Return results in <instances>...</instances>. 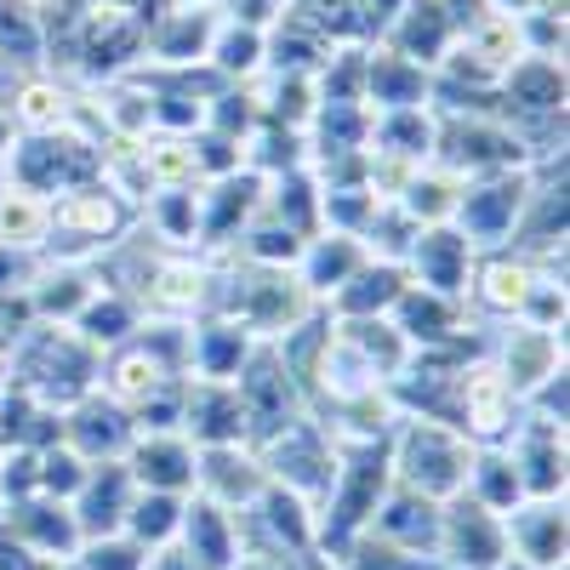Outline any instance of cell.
<instances>
[{"instance_id": "6da1fadb", "label": "cell", "mask_w": 570, "mask_h": 570, "mask_svg": "<svg viewBox=\"0 0 570 570\" xmlns=\"http://www.w3.org/2000/svg\"><path fill=\"white\" fill-rule=\"evenodd\" d=\"M98 365H104V354L91 348L75 325L29 320L12 337V383L58 416L69 405H80L86 394H98Z\"/></svg>"}, {"instance_id": "7a4b0ae2", "label": "cell", "mask_w": 570, "mask_h": 570, "mask_svg": "<svg viewBox=\"0 0 570 570\" xmlns=\"http://www.w3.org/2000/svg\"><path fill=\"white\" fill-rule=\"evenodd\" d=\"M468 462L473 445L462 428L451 422H428V416H400L389 434V468L394 485L422 497V502H451L468 491Z\"/></svg>"}, {"instance_id": "3957f363", "label": "cell", "mask_w": 570, "mask_h": 570, "mask_svg": "<svg viewBox=\"0 0 570 570\" xmlns=\"http://www.w3.org/2000/svg\"><path fill=\"white\" fill-rule=\"evenodd\" d=\"M12 188H29L40 200H58L80 183H98L104 171V142L91 126H63V131H35V137H18L12 131V149L0 160Z\"/></svg>"}, {"instance_id": "277c9868", "label": "cell", "mask_w": 570, "mask_h": 570, "mask_svg": "<svg viewBox=\"0 0 570 570\" xmlns=\"http://www.w3.org/2000/svg\"><path fill=\"white\" fill-rule=\"evenodd\" d=\"M252 451L263 456L268 485L303 497V502L314 508V519H320L331 485H337V468H343V445L331 440V428L308 411V416H297L292 428H279L274 440H263V445H252Z\"/></svg>"}, {"instance_id": "5b68a950", "label": "cell", "mask_w": 570, "mask_h": 570, "mask_svg": "<svg viewBox=\"0 0 570 570\" xmlns=\"http://www.w3.org/2000/svg\"><path fill=\"white\" fill-rule=\"evenodd\" d=\"M137 223V212L115 195L109 183H80L52 200V246L46 257H86L98 263L120 234Z\"/></svg>"}, {"instance_id": "8992f818", "label": "cell", "mask_w": 570, "mask_h": 570, "mask_svg": "<svg viewBox=\"0 0 570 570\" xmlns=\"http://www.w3.org/2000/svg\"><path fill=\"white\" fill-rule=\"evenodd\" d=\"M234 394H240V405H246V445H263V440L279 434V428L308 416L303 383L292 376V365L279 360L274 343L252 348V360L240 365V376H234Z\"/></svg>"}, {"instance_id": "52a82bcc", "label": "cell", "mask_w": 570, "mask_h": 570, "mask_svg": "<svg viewBox=\"0 0 570 570\" xmlns=\"http://www.w3.org/2000/svg\"><path fill=\"white\" fill-rule=\"evenodd\" d=\"M525 200H531V166H525V171L468 177L451 228L462 234L473 252H502V246H513V228H519V212H525Z\"/></svg>"}, {"instance_id": "ba28073f", "label": "cell", "mask_w": 570, "mask_h": 570, "mask_svg": "<svg viewBox=\"0 0 570 570\" xmlns=\"http://www.w3.org/2000/svg\"><path fill=\"white\" fill-rule=\"evenodd\" d=\"M531 285H537V263H531L525 252H513V246H502V252H480V257H473V268H468L462 308H468L473 320L508 325V320L525 314Z\"/></svg>"}, {"instance_id": "9c48e42d", "label": "cell", "mask_w": 570, "mask_h": 570, "mask_svg": "<svg viewBox=\"0 0 570 570\" xmlns=\"http://www.w3.org/2000/svg\"><path fill=\"white\" fill-rule=\"evenodd\" d=\"M491 365L502 371V383L525 400L537 394L548 376L564 371V331H542V325H525V320H508L491 331Z\"/></svg>"}, {"instance_id": "30bf717a", "label": "cell", "mask_w": 570, "mask_h": 570, "mask_svg": "<svg viewBox=\"0 0 570 570\" xmlns=\"http://www.w3.org/2000/svg\"><path fill=\"white\" fill-rule=\"evenodd\" d=\"M508 559L502 513L480 508L473 497L440 502V564L445 570H497Z\"/></svg>"}, {"instance_id": "8fae6325", "label": "cell", "mask_w": 570, "mask_h": 570, "mask_svg": "<svg viewBox=\"0 0 570 570\" xmlns=\"http://www.w3.org/2000/svg\"><path fill=\"white\" fill-rule=\"evenodd\" d=\"M98 292H104L98 263H86V257H35L23 303H29V320H40V325H75L80 308Z\"/></svg>"}, {"instance_id": "7c38bea8", "label": "cell", "mask_w": 570, "mask_h": 570, "mask_svg": "<svg viewBox=\"0 0 570 570\" xmlns=\"http://www.w3.org/2000/svg\"><path fill=\"white\" fill-rule=\"evenodd\" d=\"M212 297V268L195 252H160L137 285V308L149 320H195Z\"/></svg>"}, {"instance_id": "4fadbf2b", "label": "cell", "mask_w": 570, "mask_h": 570, "mask_svg": "<svg viewBox=\"0 0 570 570\" xmlns=\"http://www.w3.org/2000/svg\"><path fill=\"white\" fill-rule=\"evenodd\" d=\"M513 473H519V497L525 502H553L564 497V428L537 422V416H519V428L502 440Z\"/></svg>"}, {"instance_id": "5bb4252c", "label": "cell", "mask_w": 570, "mask_h": 570, "mask_svg": "<svg viewBox=\"0 0 570 570\" xmlns=\"http://www.w3.org/2000/svg\"><path fill=\"white\" fill-rule=\"evenodd\" d=\"M195 440L183 428H137L131 451L120 456L137 491H171V497H195Z\"/></svg>"}, {"instance_id": "9a60e30c", "label": "cell", "mask_w": 570, "mask_h": 570, "mask_svg": "<svg viewBox=\"0 0 570 570\" xmlns=\"http://www.w3.org/2000/svg\"><path fill=\"white\" fill-rule=\"evenodd\" d=\"M0 537L18 542L35 559H75L80 553V525L69 502L52 497H23V502H0Z\"/></svg>"}, {"instance_id": "2e32d148", "label": "cell", "mask_w": 570, "mask_h": 570, "mask_svg": "<svg viewBox=\"0 0 570 570\" xmlns=\"http://www.w3.org/2000/svg\"><path fill=\"white\" fill-rule=\"evenodd\" d=\"M473 257H480V252H473L451 223H440V228H422V234H416L400 268H405L411 285H422V292H440V297H456V303H462Z\"/></svg>"}, {"instance_id": "e0dca14e", "label": "cell", "mask_w": 570, "mask_h": 570, "mask_svg": "<svg viewBox=\"0 0 570 570\" xmlns=\"http://www.w3.org/2000/svg\"><path fill=\"white\" fill-rule=\"evenodd\" d=\"M80 115V86L52 75V69H29L12 80V98H7V120L18 137H35V131H63L75 126Z\"/></svg>"}, {"instance_id": "ac0fdd59", "label": "cell", "mask_w": 570, "mask_h": 570, "mask_svg": "<svg viewBox=\"0 0 570 570\" xmlns=\"http://www.w3.org/2000/svg\"><path fill=\"white\" fill-rule=\"evenodd\" d=\"M502 537H508V559L525 564V570H553V564H564V548H570L564 497L508 508V513H502Z\"/></svg>"}, {"instance_id": "d6986e66", "label": "cell", "mask_w": 570, "mask_h": 570, "mask_svg": "<svg viewBox=\"0 0 570 570\" xmlns=\"http://www.w3.org/2000/svg\"><path fill=\"white\" fill-rule=\"evenodd\" d=\"M263 485H268V473H263V456L252 445H206L195 456V497H206L228 513L252 508Z\"/></svg>"}, {"instance_id": "ffe728a7", "label": "cell", "mask_w": 570, "mask_h": 570, "mask_svg": "<svg viewBox=\"0 0 570 570\" xmlns=\"http://www.w3.org/2000/svg\"><path fill=\"white\" fill-rule=\"evenodd\" d=\"M183 434L195 440V451L206 445H246V405L234 394V383H200L183 376Z\"/></svg>"}, {"instance_id": "44dd1931", "label": "cell", "mask_w": 570, "mask_h": 570, "mask_svg": "<svg viewBox=\"0 0 570 570\" xmlns=\"http://www.w3.org/2000/svg\"><path fill=\"white\" fill-rule=\"evenodd\" d=\"M131 440H137L131 411H120V405L104 400V394H86L80 405L63 411V445L80 451L86 462H120V456L131 451Z\"/></svg>"}, {"instance_id": "7402d4cb", "label": "cell", "mask_w": 570, "mask_h": 570, "mask_svg": "<svg viewBox=\"0 0 570 570\" xmlns=\"http://www.w3.org/2000/svg\"><path fill=\"white\" fill-rule=\"evenodd\" d=\"M365 537L389 542V548H400L411 559H440V502H422V497L389 485V497L376 502V513H371Z\"/></svg>"}, {"instance_id": "603a6c76", "label": "cell", "mask_w": 570, "mask_h": 570, "mask_svg": "<svg viewBox=\"0 0 570 570\" xmlns=\"http://www.w3.org/2000/svg\"><path fill=\"white\" fill-rule=\"evenodd\" d=\"M131 497H137V480L126 473V462H91L86 485H80L75 502H69L75 525H80V542L120 531V525H126V513H131Z\"/></svg>"}, {"instance_id": "cb8c5ba5", "label": "cell", "mask_w": 570, "mask_h": 570, "mask_svg": "<svg viewBox=\"0 0 570 570\" xmlns=\"http://www.w3.org/2000/svg\"><path fill=\"white\" fill-rule=\"evenodd\" d=\"M252 337L234 320L217 314H195L188 320V371L183 376H200V383H234L240 365L252 360Z\"/></svg>"}, {"instance_id": "d4e9b609", "label": "cell", "mask_w": 570, "mask_h": 570, "mask_svg": "<svg viewBox=\"0 0 570 570\" xmlns=\"http://www.w3.org/2000/svg\"><path fill=\"white\" fill-rule=\"evenodd\" d=\"M434 91V69L400 58L394 46L371 40L365 46V109H416Z\"/></svg>"}, {"instance_id": "484cf974", "label": "cell", "mask_w": 570, "mask_h": 570, "mask_svg": "<svg viewBox=\"0 0 570 570\" xmlns=\"http://www.w3.org/2000/svg\"><path fill=\"white\" fill-rule=\"evenodd\" d=\"M434 131H440V115L428 104H416V109H371L365 155L422 166V160H434Z\"/></svg>"}, {"instance_id": "4316f807", "label": "cell", "mask_w": 570, "mask_h": 570, "mask_svg": "<svg viewBox=\"0 0 570 570\" xmlns=\"http://www.w3.org/2000/svg\"><path fill=\"white\" fill-rule=\"evenodd\" d=\"M166 383H177V376L142 348L137 337L131 343H120V348H109L104 354V365H98V394L104 400H115L120 411H137L142 400H149L155 389H166Z\"/></svg>"}, {"instance_id": "83f0119b", "label": "cell", "mask_w": 570, "mask_h": 570, "mask_svg": "<svg viewBox=\"0 0 570 570\" xmlns=\"http://www.w3.org/2000/svg\"><path fill=\"white\" fill-rule=\"evenodd\" d=\"M400 292H405V268L365 257V263L348 274V285H337V292L325 297V314H331V320H383V314L400 303Z\"/></svg>"}, {"instance_id": "f1b7e54d", "label": "cell", "mask_w": 570, "mask_h": 570, "mask_svg": "<svg viewBox=\"0 0 570 570\" xmlns=\"http://www.w3.org/2000/svg\"><path fill=\"white\" fill-rule=\"evenodd\" d=\"M177 542H183L188 553H195L206 570H234V564H240V537H234V513H228V508H217V502H206V497H188Z\"/></svg>"}, {"instance_id": "f546056e", "label": "cell", "mask_w": 570, "mask_h": 570, "mask_svg": "<svg viewBox=\"0 0 570 570\" xmlns=\"http://www.w3.org/2000/svg\"><path fill=\"white\" fill-rule=\"evenodd\" d=\"M365 263V246L354 240V234H331V228H320L314 240L303 246V257H297V279H303V292L325 308V297L337 292V285H348V274Z\"/></svg>"}, {"instance_id": "4dcf8cb0", "label": "cell", "mask_w": 570, "mask_h": 570, "mask_svg": "<svg viewBox=\"0 0 570 570\" xmlns=\"http://www.w3.org/2000/svg\"><path fill=\"white\" fill-rule=\"evenodd\" d=\"M206 63H212V75L228 80V86H252V80L268 69V35L223 12L217 29H212V46H206Z\"/></svg>"}, {"instance_id": "1f68e13d", "label": "cell", "mask_w": 570, "mask_h": 570, "mask_svg": "<svg viewBox=\"0 0 570 570\" xmlns=\"http://www.w3.org/2000/svg\"><path fill=\"white\" fill-rule=\"evenodd\" d=\"M456 200H462V177L445 171L440 160L411 166L405 188L394 195V206H400L416 228H440V223H451V217H456Z\"/></svg>"}, {"instance_id": "d6a6232c", "label": "cell", "mask_w": 570, "mask_h": 570, "mask_svg": "<svg viewBox=\"0 0 570 570\" xmlns=\"http://www.w3.org/2000/svg\"><path fill=\"white\" fill-rule=\"evenodd\" d=\"M0 246L18 257H46V246H52V200L0 183Z\"/></svg>"}, {"instance_id": "836d02e7", "label": "cell", "mask_w": 570, "mask_h": 570, "mask_svg": "<svg viewBox=\"0 0 570 570\" xmlns=\"http://www.w3.org/2000/svg\"><path fill=\"white\" fill-rule=\"evenodd\" d=\"M137 325H142V308H137L126 292H115V285H104V292L91 297V303L80 308V320H75V331H80V337L98 348V354L131 343V337H137Z\"/></svg>"}, {"instance_id": "e575fe53", "label": "cell", "mask_w": 570, "mask_h": 570, "mask_svg": "<svg viewBox=\"0 0 570 570\" xmlns=\"http://www.w3.org/2000/svg\"><path fill=\"white\" fill-rule=\"evenodd\" d=\"M462 497H473V502L491 508V513H508V508L525 502V497H519V473H513V462H508L502 445H473L468 491H462Z\"/></svg>"}, {"instance_id": "d590c367", "label": "cell", "mask_w": 570, "mask_h": 570, "mask_svg": "<svg viewBox=\"0 0 570 570\" xmlns=\"http://www.w3.org/2000/svg\"><path fill=\"white\" fill-rule=\"evenodd\" d=\"M183 508H188V497H171V491H137L120 531H126L137 548H149V553H155V548L177 542V531H183Z\"/></svg>"}, {"instance_id": "8d00e7d4", "label": "cell", "mask_w": 570, "mask_h": 570, "mask_svg": "<svg viewBox=\"0 0 570 570\" xmlns=\"http://www.w3.org/2000/svg\"><path fill=\"white\" fill-rule=\"evenodd\" d=\"M86 473H91V462H86L80 451H69L63 440H58V445H46V451H40V497L75 502V491L86 485Z\"/></svg>"}, {"instance_id": "74e56055", "label": "cell", "mask_w": 570, "mask_h": 570, "mask_svg": "<svg viewBox=\"0 0 570 570\" xmlns=\"http://www.w3.org/2000/svg\"><path fill=\"white\" fill-rule=\"evenodd\" d=\"M75 564H80V570H142V564H149V548H137L126 531H109V537L80 542Z\"/></svg>"}, {"instance_id": "f35d334b", "label": "cell", "mask_w": 570, "mask_h": 570, "mask_svg": "<svg viewBox=\"0 0 570 570\" xmlns=\"http://www.w3.org/2000/svg\"><path fill=\"white\" fill-rule=\"evenodd\" d=\"M142 570H206L195 553H188L183 542H166V548H155L149 553V564H142Z\"/></svg>"}, {"instance_id": "ab89813d", "label": "cell", "mask_w": 570, "mask_h": 570, "mask_svg": "<svg viewBox=\"0 0 570 570\" xmlns=\"http://www.w3.org/2000/svg\"><path fill=\"white\" fill-rule=\"evenodd\" d=\"M12 383V343H0V389Z\"/></svg>"}, {"instance_id": "60d3db41", "label": "cell", "mask_w": 570, "mask_h": 570, "mask_svg": "<svg viewBox=\"0 0 570 570\" xmlns=\"http://www.w3.org/2000/svg\"><path fill=\"white\" fill-rule=\"evenodd\" d=\"M177 7H223V0H177Z\"/></svg>"}]
</instances>
